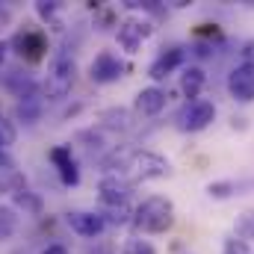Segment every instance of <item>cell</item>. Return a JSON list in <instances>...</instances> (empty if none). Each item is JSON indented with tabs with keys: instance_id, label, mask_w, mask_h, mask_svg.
<instances>
[{
	"instance_id": "cell-21",
	"label": "cell",
	"mask_w": 254,
	"mask_h": 254,
	"mask_svg": "<svg viewBox=\"0 0 254 254\" xmlns=\"http://www.w3.org/2000/svg\"><path fill=\"white\" fill-rule=\"evenodd\" d=\"M237 190H240V184H234V181H216L207 187V195L210 198H231V195H237Z\"/></svg>"
},
{
	"instance_id": "cell-23",
	"label": "cell",
	"mask_w": 254,
	"mask_h": 254,
	"mask_svg": "<svg viewBox=\"0 0 254 254\" xmlns=\"http://www.w3.org/2000/svg\"><path fill=\"white\" fill-rule=\"evenodd\" d=\"M15 225H18L15 213H12V210H6V207H0V240L12 237V234H15Z\"/></svg>"
},
{
	"instance_id": "cell-12",
	"label": "cell",
	"mask_w": 254,
	"mask_h": 254,
	"mask_svg": "<svg viewBox=\"0 0 254 254\" xmlns=\"http://www.w3.org/2000/svg\"><path fill=\"white\" fill-rule=\"evenodd\" d=\"M184 60H187V51L184 48H166L154 63H151V68H148V77L154 80V83H160V80H166L172 71H178L181 65H184Z\"/></svg>"
},
{
	"instance_id": "cell-25",
	"label": "cell",
	"mask_w": 254,
	"mask_h": 254,
	"mask_svg": "<svg viewBox=\"0 0 254 254\" xmlns=\"http://www.w3.org/2000/svg\"><path fill=\"white\" fill-rule=\"evenodd\" d=\"M12 142H15V130H12V127H9V122L3 119V122H0V151H6Z\"/></svg>"
},
{
	"instance_id": "cell-19",
	"label": "cell",
	"mask_w": 254,
	"mask_h": 254,
	"mask_svg": "<svg viewBox=\"0 0 254 254\" xmlns=\"http://www.w3.org/2000/svg\"><path fill=\"white\" fill-rule=\"evenodd\" d=\"M42 116V98H27L18 104V119H24L27 125H33Z\"/></svg>"
},
{
	"instance_id": "cell-7",
	"label": "cell",
	"mask_w": 254,
	"mask_h": 254,
	"mask_svg": "<svg viewBox=\"0 0 254 254\" xmlns=\"http://www.w3.org/2000/svg\"><path fill=\"white\" fill-rule=\"evenodd\" d=\"M213 119H216V107L210 104V101H190L184 110H181V116H178V127L184 130V133H201V130H207V127L213 125Z\"/></svg>"
},
{
	"instance_id": "cell-2",
	"label": "cell",
	"mask_w": 254,
	"mask_h": 254,
	"mask_svg": "<svg viewBox=\"0 0 254 254\" xmlns=\"http://www.w3.org/2000/svg\"><path fill=\"white\" fill-rule=\"evenodd\" d=\"M122 166H125V172L130 175L127 178L130 184L160 181V178H169L172 175V163L163 154H157V151H133V154H125Z\"/></svg>"
},
{
	"instance_id": "cell-13",
	"label": "cell",
	"mask_w": 254,
	"mask_h": 254,
	"mask_svg": "<svg viewBox=\"0 0 254 254\" xmlns=\"http://www.w3.org/2000/svg\"><path fill=\"white\" fill-rule=\"evenodd\" d=\"M166 104H169V92H166L163 86H145V89L136 95V113H139V116H148V119L160 116V113L166 110Z\"/></svg>"
},
{
	"instance_id": "cell-30",
	"label": "cell",
	"mask_w": 254,
	"mask_h": 254,
	"mask_svg": "<svg viewBox=\"0 0 254 254\" xmlns=\"http://www.w3.org/2000/svg\"><path fill=\"white\" fill-rule=\"evenodd\" d=\"M3 57H6V45L0 42V63H3Z\"/></svg>"
},
{
	"instance_id": "cell-16",
	"label": "cell",
	"mask_w": 254,
	"mask_h": 254,
	"mask_svg": "<svg viewBox=\"0 0 254 254\" xmlns=\"http://www.w3.org/2000/svg\"><path fill=\"white\" fill-rule=\"evenodd\" d=\"M101 122H104V127H113V130H127L130 127V113L122 110V107L119 110L113 107V110H104L101 113Z\"/></svg>"
},
{
	"instance_id": "cell-28",
	"label": "cell",
	"mask_w": 254,
	"mask_h": 254,
	"mask_svg": "<svg viewBox=\"0 0 254 254\" xmlns=\"http://www.w3.org/2000/svg\"><path fill=\"white\" fill-rule=\"evenodd\" d=\"M86 254H116V249L110 246V243H95V246H89Z\"/></svg>"
},
{
	"instance_id": "cell-27",
	"label": "cell",
	"mask_w": 254,
	"mask_h": 254,
	"mask_svg": "<svg viewBox=\"0 0 254 254\" xmlns=\"http://www.w3.org/2000/svg\"><path fill=\"white\" fill-rule=\"evenodd\" d=\"M240 57H243V65H249V68H254V39H252V42H246V45H243Z\"/></svg>"
},
{
	"instance_id": "cell-26",
	"label": "cell",
	"mask_w": 254,
	"mask_h": 254,
	"mask_svg": "<svg viewBox=\"0 0 254 254\" xmlns=\"http://www.w3.org/2000/svg\"><path fill=\"white\" fill-rule=\"evenodd\" d=\"M0 175H15V160L9 157V151H0Z\"/></svg>"
},
{
	"instance_id": "cell-29",
	"label": "cell",
	"mask_w": 254,
	"mask_h": 254,
	"mask_svg": "<svg viewBox=\"0 0 254 254\" xmlns=\"http://www.w3.org/2000/svg\"><path fill=\"white\" fill-rule=\"evenodd\" d=\"M42 254H68V249L60 246V243H51V246H45V249H42Z\"/></svg>"
},
{
	"instance_id": "cell-5",
	"label": "cell",
	"mask_w": 254,
	"mask_h": 254,
	"mask_svg": "<svg viewBox=\"0 0 254 254\" xmlns=\"http://www.w3.org/2000/svg\"><path fill=\"white\" fill-rule=\"evenodd\" d=\"M127 71H130V65L119 57V54H113V51H101L92 65H89V77H92V83H98V86H110V83H116V80H122Z\"/></svg>"
},
{
	"instance_id": "cell-18",
	"label": "cell",
	"mask_w": 254,
	"mask_h": 254,
	"mask_svg": "<svg viewBox=\"0 0 254 254\" xmlns=\"http://www.w3.org/2000/svg\"><path fill=\"white\" fill-rule=\"evenodd\" d=\"M234 234L240 237V240H254V210H246V213H240L237 216V222H234Z\"/></svg>"
},
{
	"instance_id": "cell-9",
	"label": "cell",
	"mask_w": 254,
	"mask_h": 254,
	"mask_svg": "<svg viewBox=\"0 0 254 254\" xmlns=\"http://www.w3.org/2000/svg\"><path fill=\"white\" fill-rule=\"evenodd\" d=\"M130 192H133V184H130L127 178H122V175H107V178H101V184H98V198H101L104 207L127 204Z\"/></svg>"
},
{
	"instance_id": "cell-32",
	"label": "cell",
	"mask_w": 254,
	"mask_h": 254,
	"mask_svg": "<svg viewBox=\"0 0 254 254\" xmlns=\"http://www.w3.org/2000/svg\"><path fill=\"white\" fill-rule=\"evenodd\" d=\"M0 190H6V187H0Z\"/></svg>"
},
{
	"instance_id": "cell-1",
	"label": "cell",
	"mask_w": 254,
	"mask_h": 254,
	"mask_svg": "<svg viewBox=\"0 0 254 254\" xmlns=\"http://www.w3.org/2000/svg\"><path fill=\"white\" fill-rule=\"evenodd\" d=\"M133 225L142 234H166L175 225V204L166 195H151L133 210Z\"/></svg>"
},
{
	"instance_id": "cell-10",
	"label": "cell",
	"mask_w": 254,
	"mask_h": 254,
	"mask_svg": "<svg viewBox=\"0 0 254 254\" xmlns=\"http://www.w3.org/2000/svg\"><path fill=\"white\" fill-rule=\"evenodd\" d=\"M228 92H231L234 101L252 104L254 101V68H249V65H237V68L228 74Z\"/></svg>"
},
{
	"instance_id": "cell-6",
	"label": "cell",
	"mask_w": 254,
	"mask_h": 254,
	"mask_svg": "<svg viewBox=\"0 0 254 254\" xmlns=\"http://www.w3.org/2000/svg\"><path fill=\"white\" fill-rule=\"evenodd\" d=\"M116 36H119V45L125 48L127 54H136V51L142 48V42L154 36V24H151L148 18H139V15H130V18H125V21L119 24V30H116Z\"/></svg>"
},
{
	"instance_id": "cell-3",
	"label": "cell",
	"mask_w": 254,
	"mask_h": 254,
	"mask_svg": "<svg viewBox=\"0 0 254 254\" xmlns=\"http://www.w3.org/2000/svg\"><path fill=\"white\" fill-rule=\"evenodd\" d=\"M74 77H77L74 60L65 57V54H60V57L51 63L45 80H42V95H45L48 101H65V98L71 95V89H74Z\"/></svg>"
},
{
	"instance_id": "cell-22",
	"label": "cell",
	"mask_w": 254,
	"mask_h": 254,
	"mask_svg": "<svg viewBox=\"0 0 254 254\" xmlns=\"http://www.w3.org/2000/svg\"><path fill=\"white\" fill-rule=\"evenodd\" d=\"M122 254H157V249H154L148 240L130 237V240H125V246H122Z\"/></svg>"
},
{
	"instance_id": "cell-31",
	"label": "cell",
	"mask_w": 254,
	"mask_h": 254,
	"mask_svg": "<svg viewBox=\"0 0 254 254\" xmlns=\"http://www.w3.org/2000/svg\"><path fill=\"white\" fill-rule=\"evenodd\" d=\"M0 122H3V107H0Z\"/></svg>"
},
{
	"instance_id": "cell-24",
	"label": "cell",
	"mask_w": 254,
	"mask_h": 254,
	"mask_svg": "<svg viewBox=\"0 0 254 254\" xmlns=\"http://www.w3.org/2000/svg\"><path fill=\"white\" fill-rule=\"evenodd\" d=\"M222 254H252L249 252V243L240 240V237H228L225 246H222Z\"/></svg>"
},
{
	"instance_id": "cell-8",
	"label": "cell",
	"mask_w": 254,
	"mask_h": 254,
	"mask_svg": "<svg viewBox=\"0 0 254 254\" xmlns=\"http://www.w3.org/2000/svg\"><path fill=\"white\" fill-rule=\"evenodd\" d=\"M65 225H68L77 237H86V240L101 237L104 228H107L104 216L95 213V210H71V213H65Z\"/></svg>"
},
{
	"instance_id": "cell-4",
	"label": "cell",
	"mask_w": 254,
	"mask_h": 254,
	"mask_svg": "<svg viewBox=\"0 0 254 254\" xmlns=\"http://www.w3.org/2000/svg\"><path fill=\"white\" fill-rule=\"evenodd\" d=\"M12 51L27 63H42L48 54V36L39 27H24L12 36Z\"/></svg>"
},
{
	"instance_id": "cell-15",
	"label": "cell",
	"mask_w": 254,
	"mask_h": 254,
	"mask_svg": "<svg viewBox=\"0 0 254 254\" xmlns=\"http://www.w3.org/2000/svg\"><path fill=\"white\" fill-rule=\"evenodd\" d=\"M12 198H15V207H21L24 213H30V216H42V198L36 195V192L30 190H15L12 192Z\"/></svg>"
},
{
	"instance_id": "cell-20",
	"label": "cell",
	"mask_w": 254,
	"mask_h": 254,
	"mask_svg": "<svg viewBox=\"0 0 254 254\" xmlns=\"http://www.w3.org/2000/svg\"><path fill=\"white\" fill-rule=\"evenodd\" d=\"M36 12H39V18L42 21H48V24H54V30H60V3H36Z\"/></svg>"
},
{
	"instance_id": "cell-17",
	"label": "cell",
	"mask_w": 254,
	"mask_h": 254,
	"mask_svg": "<svg viewBox=\"0 0 254 254\" xmlns=\"http://www.w3.org/2000/svg\"><path fill=\"white\" fill-rule=\"evenodd\" d=\"M104 222L107 225H125V222H133V210L127 204H116V207H104Z\"/></svg>"
},
{
	"instance_id": "cell-14",
	"label": "cell",
	"mask_w": 254,
	"mask_h": 254,
	"mask_svg": "<svg viewBox=\"0 0 254 254\" xmlns=\"http://www.w3.org/2000/svg\"><path fill=\"white\" fill-rule=\"evenodd\" d=\"M204 86H207V74H204V68L190 65V68L184 71V77H181V92H184L190 101H198V95L204 92Z\"/></svg>"
},
{
	"instance_id": "cell-11",
	"label": "cell",
	"mask_w": 254,
	"mask_h": 254,
	"mask_svg": "<svg viewBox=\"0 0 254 254\" xmlns=\"http://www.w3.org/2000/svg\"><path fill=\"white\" fill-rule=\"evenodd\" d=\"M48 157H51V163L57 166L63 187H77V184H80V169H77V160L71 157V145H57V148H51Z\"/></svg>"
}]
</instances>
